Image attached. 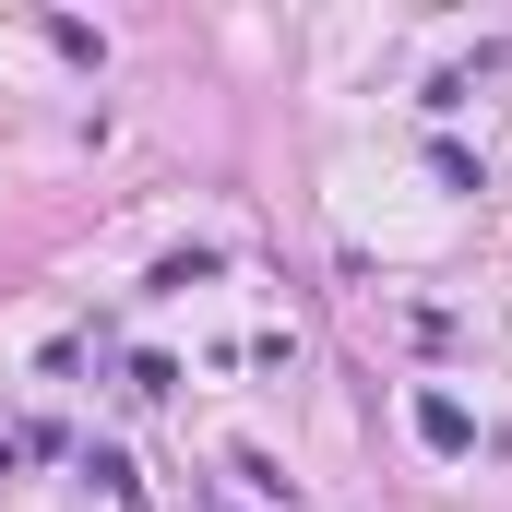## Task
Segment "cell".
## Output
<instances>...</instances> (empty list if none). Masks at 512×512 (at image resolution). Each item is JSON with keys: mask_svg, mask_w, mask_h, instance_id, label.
I'll list each match as a JSON object with an SVG mask.
<instances>
[{"mask_svg": "<svg viewBox=\"0 0 512 512\" xmlns=\"http://www.w3.org/2000/svg\"><path fill=\"white\" fill-rule=\"evenodd\" d=\"M417 441H429V453H477V417H465L453 393H417Z\"/></svg>", "mask_w": 512, "mask_h": 512, "instance_id": "obj_1", "label": "cell"}, {"mask_svg": "<svg viewBox=\"0 0 512 512\" xmlns=\"http://www.w3.org/2000/svg\"><path fill=\"white\" fill-rule=\"evenodd\" d=\"M215 262H227V251H203V239H191V251H167V262H155V298H179V286H203Z\"/></svg>", "mask_w": 512, "mask_h": 512, "instance_id": "obj_2", "label": "cell"}]
</instances>
